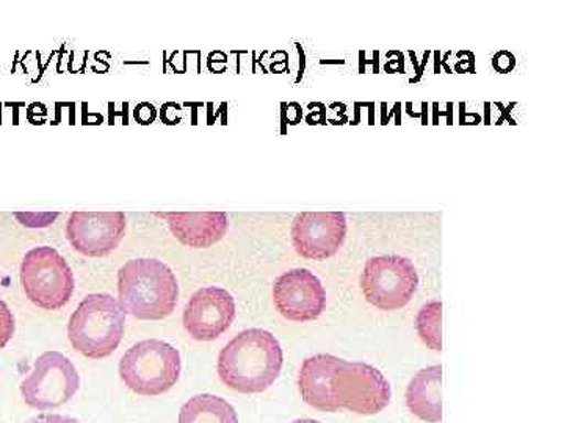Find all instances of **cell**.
Segmentation results:
<instances>
[{
    "label": "cell",
    "instance_id": "8",
    "mask_svg": "<svg viewBox=\"0 0 564 423\" xmlns=\"http://www.w3.org/2000/svg\"><path fill=\"white\" fill-rule=\"evenodd\" d=\"M333 393L339 410L373 415L391 402V386L369 364L340 361L333 378Z\"/></svg>",
    "mask_w": 564,
    "mask_h": 423
},
{
    "label": "cell",
    "instance_id": "12",
    "mask_svg": "<svg viewBox=\"0 0 564 423\" xmlns=\"http://www.w3.org/2000/svg\"><path fill=\"white\" fill-rule=\"evenodd\" d=\"M234 318L236 302L231 293L220 288H206L193 293L182 315V323L193 339L210 343L231 328Z\"/></svg>",
    "mask_w": 564,
    "mask_h": 423
},
{
    "label": "cell",
    "instance_id": "15",
    "mask_svg": "<svg viewBox=\"0 0 564 423\" xmlns=\"http://www.w3.org/2000/svg\"><path fill=\"white\" fill-rule=\"evenodd\" d=\"M441 386H443V367L441 366L429 367L415 375L406 391V403L411 413L429 423L443 421Z\"/></svg>",
    "mask_w": 564,
    "mask_h": 423
},
{
    "label": "cell",
    "instance_id": "19",
    "mask_svg": "<svg viewBox=\"0 0 564 423\" xmlns=\"http://www.w3.org/2000/svg\"><path fill=\"white\" fill-rule=\"evenodd\" d=\"M28 423H80V422H77L76 419L66 417V415L43 414V415H39V417L32 419V421L28 422Z\"/></svg>",
    "mask_w": 564,
    "mask_h": 423
},
{
    "label": "cell",
    "instance_id": "10",
    "mask_svg": "<svg viewBox=\"0 0 564 423\" xmlns=\"http://www.w3.org/2000/svg\"><path fill=\"white\" fill-rule=\"evenodd\" d=\"M126 234L122 212H73L66 225L70 247L87 258H104L117 250Z\"/></svg>",
    "mask_w": 564,
    "mask_h": 423
},
{
    "label": "cell",
    "instance_id": "20",
    "mask_svg": "<svg viewBox=\"0 0 564 423\" xmlns=\"http://www.w3.org/2000/svg\"><path fill=\"white\" fill-rule=\"evenodd\" d=\"M292 423H322V422L313 421V419H300V421H295Z\"/></svg>",
    "mask_w": 564,
    "mask_h": 423
},
{
    "label": "cell",
    "instance_id": "3",
    "mask_svg": "<svg viewBox=\"0 0 564 423\" xmlns=\"http://www.w3.org/2000/svg\"><path fill=\"white\" fill-rule=\"evenodd\" d=\"M126 314L109 293L85 296L68 323L70 345L88 359L109 358L124 336Z\"/></svg>",
    "mask_w": 564,
    "mask_h": 423
},
{
    "label": "cell",
    "instance_id": "4",
    "mask_svg": "<svg viewBox=\"0 0 564 423\" xmlns=\"http://www.w3.org/2000/svg\"><path fill=\"white\" fill-rule=\"evenodd\" d=\"M181 355L163 340H143L124 352L120 362L122 383L132 392L158 397L169 392L180 381Z\"/></svg>",
    "mask_w": 564,
    "mask_h": 423
},
{
    "label": "cell",
    "instance_id": "11",
    "mask_svg": "<svg viewBox=\"0 0 564 423\" xmlns=\"http://www.w3.org/2000/svg\"><path fill=\"white\" fill-rule=\"evenodd\" d=\"M278 313L292 322H311L326 307V292L321 280L306 269H295L278 278L273 285Z\"/></svg>",
    "mask_w": 564,
    "mask_h": 423
},
{
    "label": "cell",
    "instance_id": "18",
    "mask_svg": "<svg viewBox=\"0 0 564 423\" xmlns=\"http://www.w3.org/2000/svg\"><path fill=\"white\" fill-rule=\"evenodd\" d=\"M14 317L6 302L0 300V350L10 343L14 334Z\"/></svg>",
    "mask_w": 564,
    "mask_h": 423
},
{
    "label": "cell",
    "instance_id": "17",
    "mask_svg": "<svg viewBox=\"0 0 564 423\" xmlns=\"http://www.w3.org/2000/svg\"><path fill=\"white\" fill-rule=\"evenodd\" d=\"M417 333L426 347L434 351L443 350V303L436 300L419 311Z\"/></svg>",
    "mask_w": 564,
    "mask_h": 423
},
{
    "label": "cell",
    "instance_id": "9",
    "mask_svg": "<svg viewBox=\"0 0 564 423\" xmlns=\"http://www.w3.org/2000/svg\"><path fill=\"white\" fill-rule=\"evenodd\" d=\"M347 218L343 212H302L292 223L295 251L311 261H326L343 248Z\"/></svg>",
    "mask_w": 564,
    "mask_h": 423
},
{
    "label": "cell",
    "instance_id": "2",
    "mask_svg": "<svg viewBox=\"0 0 564 423\" xmlns=\"http://www.w3.org/2000/svg\"><path fill=\"white\" fill-rule=\"evenodd\" d=\"M180 285L173 270L158 259H133L118 272V303L139 321H163L176 310Z\"/></svg>",
    "mask_w": 564,
    "mask_h": 423
},
{
    "label": "cell",
    "instance_id": "6",
    "mask_svg": "<svg viewBox=\"0 0 564 423\" xmlns=\"http://www.w3.org/2000/svg\"><path fill=\"white\" fill-rule=\"evenodd\" d=\"M419 274L414 263L402 256L369 259L361 274L367 302L381 311L402 310L417 291Z\"/></svg>",
    "mask_w": 564,
    "mask_h": 423
},
{
    "label": "cell",
    "instance_id": "5",
    "mask_svg": "<svg viewBox=\"0 0 564 423\" xmlns=\"http://www.w3.org/2000/svg\"><path fill=\"white\" fill-rule=\"evenodd\" d=\"M21 282L28 299L44 311H61L74 292L73 270L51 247L33 248L24 256Z\"/></svg>",
    "mask_w": 564,
    "mask_h": 423
},
{
    "label": "cell",
    "instance_id": "16",
    "mask_svg": "<svg viewBox=\"0 0 564 423\" xmlns=\"http://www.w3.org/2000/svg\"><path fill=\"white\" fill-rule=\"evenodd\" d=\"M180 423H239L236 410L217 395L202 393L182 406Z\"/></svg>",
    "mask_w": 564,
    "mask_h": 423
},
{
    "label": "cell",
    "instance_id": "1",
    "mask_svg": "<svg viewBox=\"0 0 564 423\" xmlns=\"http://www.w3.org/2000/svg\"><path fill=\"white\" fill-rule=\"evenodd\" d=\"M281 369V345L265 329H245L218 356L223 383L240 393L267 391L280 377Z\"/></svg>",
    "mask_w": 564,
    "mask_h": 423
},
{
    "label": "cell",
    "instance_id": "14",
    "mask_svg": "<svg viewBox=\"0 0 564 423\" xmlns=\"http://www.w3.org/2000/svg\"><path fill=\"white\" fill-rule=\"evenodd\" d=\"M343 359L333 355H315L303 362L299 388L304 402L323 413L339 411L333 393V378Z\"/></svg>",
    "mask_w": 564,
    "mask_h": 423
},
{
    "label": "cell",
    "instance_id": "13",
    "mask_svg": "<svg viewBox=\"0 0 564 423\" xmlns=\"http://www.w3.org/2000/svg\"><path fill=\"white\" fill-rule=\"evenodd\" d=\"M182 245L195 250L220 242L229 229L225 212H158Z\"/></svg>",
    "mask_w": 564,
    "mask_h": 423
},
{
    "label": "cell",
    "instance_id": "7",
    "mask_svg": "<svg viewBox=\"0 0 564 423\" xmlns=\"http://www.w3.org/2000/svg\"><path fill=\"white\" fill-rule=\"evenodd\" d=\"M79 388L80 377L69 358L58 351H46L22 381L21 395L33 410L50 411L68 403Z\"/></svg>",
    "mask_w": 564,
    "mask_h": 423
}]
</instances>
